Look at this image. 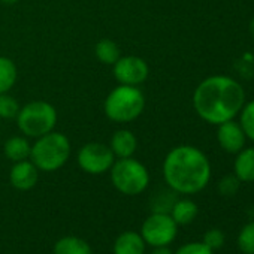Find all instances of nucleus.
I'll use <instances>...</instances> for the list:
<instances>
[{
  "label": "nucleus",
  "mask_w": 254,
  "mask_h": 254,
  "mask_svg": "<svg viewBox=\"0 0 254 254\" xmlns=\"http://www.w3.org/2000/svg\"><path fill=\"white\" fill-rule=\"evenodd\" d=\"M18 112H20V105L12 96L6 93L0 94V118H6V120L17 118Z\"/></svg>",
  "instance_id": "nucleus-22"
},
{
  "label": "nucleus",
  "mask_w": 254,
  "mask_h": 254,
  "mask_svg": "<svg viewBox=\"0 0 254 254\" xmlns=\"http://www.w3.org/2000/svg\"><path fill=\"white\" fill-rule=\"evenodd\" d=\"M233 175L241 183H254V147H244L236 153Z\"/></svg>",
  "instance_id": "nucleus-13"
},
{
  "label": "nucleus",
  "mask_w": 254,
  "mask_h": 254,
  "mask_svg": "<svg viewBox=\"0 0 254 254\" xmlns=\"http://www.w3.org/2000/svg\"><path fill=\"white\" fill-rule=\"evenodd\" d=\"M145 108L144 93L136 85H118L105 99V115L115 123L136 120Z\"/></svg>",
  "instance_id": "nucleus-3"
},
{
  "label": "nucleus",
  "mask_w": 254,
  "mask_h": 254,
  "mask_svg": "<svg viewBox=\"0 0 254 254\" xmlns=\"http://www.w3.org/2000/svg\"><path fill=\"white\" fill-rule=\"evenodd\" d=\"M236 242L244 254H254V221L247 223L239 230Z\"/></svg>",
  "instance_id": "nucleus-21"
},
{
  "label": "nucleus",
  "mask_w": 254,
  "mask_h": 254,
  "mask_svg": "<svg viewBox=\"0 0 254 254\" xmlns=\"http://www.w3.org/2000/svg\"><path fill=\"white\" fill-rule=\"evenodd\" d=\"M151 254H174L172 250L166 245V247H154Z\"/></svg>",
  "instance_id": "nucleus-26"
},
{
  "label": "nucleus",
  "mask_w": 254,
  "mask_h": 254,
  "mask_svg": "<svg viewBox=\"0 0 254 254\" xmlns=\"http://www.w3.org/2000/svg\"><path fill=\"white\" fill-rule=\"evenodd\" d=\"M217 127V141L221 150H224L229 154H236L245 147L247 136L239 123L230 120L218 124Z\"/></svg>",
  "instance_id": "nucleus-10"
},
{
  "label": "nucleus",
  "mask_w": 254,
  "mask_h": 254,
  "mask_svg": "<svg viewBox=\"0 0 254 254\" xmlns=\"http://www.w3.org/2000/svg\"><path fill=\"white\" fill-rule=\"evenodd\" d=\"M96 57L103 64H114L121 56H120V47L112 39H102L96 44L94 48Z\"/></svg>",
  "instance_id": "nucleus-19"
},
{
  "label": "nucleus",
  "mask_w": 254,
  "mask_h": 254,
  "mask_svg": "<svg viewBox=\"0 0 254 254\" xmlns=\"http://www.w3.org/2000/svg\"><path fill=\"white\" fill-rule=\"evenodd\" d=\"M178 233V224L169 212H153L141 227V236L151 247H166L172 244Z\"/></svg>",
  "instance_id": "nucleus-7"
},
{
  "label": "nucleus",
  "mask_w": 254,
  "mask_h": 254,
  "mask_svg": "<svg viewBox=\"0 0 254 254\" xmlns=\"http://www.w3.org/2000/svg\"><path fill=\"white\" fill-rule=\"evenodd\" d=\"M54 254H93L88 242L78 236H64L54 245Z\"/></svg>",
  "instance_id": "nucleus-16"
},
{
  "label": "nucleus",
  "mask_w": 254,
  "mask_h": 254,
  "mask_svg": "<svg viewBox=\"0 0 254 254\" xmlns=\"http://www.w3.org/2000/svg\"><path fill=\"white\" fill-rule=\"evenodd\" d=\"M57 123L56 108L44 100H35L23 108L17 115L18 129L30 138H39L54 130Z\"/></svg>",
  "instance_id": "nucleus-5"
},
{
  "label": "nucleus",
  "mask_w": 254,
  "mask_h": 254,
  "mask_svg": "<svg viewBox=\"0 0 254 254\" xmlns=\"http://www.w3.org/2000/svg\"><path fill=\"white\" fill-rule=\"evenodd\" d=\"M70 156V142L66 135L50 132L39 136L32 145L30 160L32 163L44 172H54L60 169Z\"/></svg>",
  "instance_id": "nucleus-4"
},
{
  "label": "nucleus",
  "mask_w": 254,
  "mask_h": 254,
  "mask_svg": "<svg viewBox=\"0 0 254 254\" xmlns=\"http://www.w3.org/2000/svg\"><path fill=\"white\" fill-rule=\"evenodd\" d=\"M111 151L114 153L115 157L118 159H126V157H132L138 148V141L136 136L130 130H117L112 138H111Z\"/></svg>",
  "instance_id": "nucleus-12"
},
{
  "label": "nucleus",
  "mask_w": 254,
  "mask_h": 254,
  "mask_svg": "<svg viewBox=\"0 0 254 254\" xmlns=\"http://www.w3.org/2000/svg\"><path fill=\"white\" fill-rule=\"evenodd\" d=\"M174 254H214V251L203 242H189L181 245Z\"/></svg>",
  "instance_id": "nucleus-25"
},
{
  "label": "nucleus",
  "mask_w": 254,
  "mask_h": 254,
  "mask_svg": "<svg viewBox=\"0 0 254 254\" xmlns=\"http://www.w3.org/2000/svg\"><path fill=\"white\" fill-rule=\"evenodd\" d=\"M114 76L123 85H139L148 78V64L136 56L120 57L114 64Z\"/></svg>",
  "instance_id": "nucleus-9"
},
{
  "label": "nucleus",
  "mask_w": 254,
  "mask_h": 254,
  "mask_svg": "<svg viewBox=\"0 0 254 254\" xmlns=\"http://www.w3.org/2000/svg\"><path fill=\"white\" fill-rule=\"evenodd\" d=\"M2 3H5V5H14V3H17V2H20V0H0Z\"/></svg>",
  "instance_id": "nucleus-27"
},
{
  "label": "nucleus",
  "mask_w": 254,
  "mask_h": 254,
  "mask_svg": "<svg viewBox=\"0 0 254 254\" xmlns=\"http://www.w3.org/2000/svg\"><path fill=\"white\" fill-rule=\"evenodd\" d=\"M114 254H145V241L133 230L123 232L114 242Z\"/></svg>",
  "instance_id": "nucleus-14"
},
{
  "label": "nucleus",
  "mask_w": 254,
  "mask_h": 254,
  "mask_svg": "<svg viewBox=\"0 0 254 254\" xmlns=\"http://www.w3.org/2000/svg\"><path fill=\"white\" fill-rule=\"evenodd\" d=\"M17 81V66L8 57H0V94L8 93Z\"/></svg>",
  "instance_id": "nucleus-18"
},
{
  "label": "nucleus",
  "mask_w": 254,
  "mask_h": 254,
  "mask_svg": "<svg viewBox=\"0 0 254 254\" xmlns=\"http://www.w3.org/2000/svg\"><path fill=\"white\" fill-rule=\"evenodd\" d=\"M38 171L39 169L32 163V160L17 162L9 172V181L12 187L17 190H21V191L32 190L38 184V180H39Z\"/></svg>",
  "instance_id": "nucleus-11"
},
{
  "label": "nucleus",
  "mask_w": 254,
  "mask_h": 254,
  "mask_svg": "<svg viewBox=\"0 0 254 254\" xmlns=\"http://www.w3.org/2000/svg\"><path fill=\"white\" fill-rule=\"evenodd\" d=\"M239 124L247 136V139L254 142V99L244 103L242 109L239 111Z\"/></svg>",
  "instance_id": "nucleus-20"
},
{
  "label": "nucleus",
  "mask_w": 254,
  "mask_h": 254,
  "mask_svg": "<svg viewBox=\"0 0 254 254\" xmlns=\"http://www.w3.org/2000/svg\"><path fill=\"white\" fill-rule=\"evenodd\" d=\"M169 214L178 226H187L197 217L199 208L190 199H180L174 202Z\"/></svg>",
  "instance_id": "nucleus-15"
},
{
  "label": "nucleus",
  "mask_w": 254,
  "mask_h": 254,
  "mask_svg": "<svg viewBox=\"0 0 254 254\" xmlns=\"http://www.w3.org/2000/svg\"><path fill=\"white\" fill-rule=\"evenodd\" d=\"M163 178L175 193L196 194L202 191L211 180V163L199 148L193 145H178L165 157Z\"/></svg>",
  "instance_id": "nucleus-2"
},
{
  "label": "nucleus",
  "mask_w": 254,
  "mask_h": 254,
  "mask_svg": "<svg viewBox=\"0 0 254 254\" xmlns=\"http://www.w3.org/2000/svg\"><path fill=\"white\" fill-rule=\"evenodd\" d=\"M245 103L244 87L226 75L205 78L193 93V108L208 124L218 126L235 120Z\"/></svg>",
  "instance_id": "nucleus-1"
},
{
  "label": "nucleus",
  "mask_w": 254,
  "mask_h": 254,
  "mask_svg": "<svg viewBox=\"0 0 254 254\" xmlns=\"http://www.w3.org/2000/svg\"><path fill=\"white\" fill-rule=\"evenodd\" d=\"M239 184H241V181L235 175H227V177L220 180L218 191L223 196H233L239 190Z\"/></svg>",
  "instance_id": "nucleus-24"
},
{
  "label": "nucleus",
  "mask_w": 254,
  "mask_h": 254,
  "mask_svg": "<svg viewBox=\"0 0 254 254\" xmlns=\"http://www.w3.org/2000/svg\"><path fill=\"white\" fill-rule=\"evenodd\" d=\"M250 32H251V36L254 38V17H253V20L250 23Z\"/></svg>",
  "instance_id": "nucleus-28"
},
{
  "label": "nucleus",
  "mask_w": 254,
  "mask_h": 254,
  "mask_svg": "<svg viewBox=\"0 0 254 254\" xmlns=\"http://www.w3.org/2000/svg\"><path fill=\"white\" fill-rule=\"evenodd\" d=\"M79 168L91 175H100L111 169L115 162V156L111 148L100 142H88L78 153Z\"/></svg>",
  "instance_id": "nucleus-8"
},
{
  "label": "nucleus",
  "mask_w": 254,
  "mask_h": 254,
  "mask_svg": "<svg viewBox=\"0 0 254 254\" xmlns=\"http://www.w3.org/2000/svg\"><path fill=\"white\" fill-rule=\"evenodd\" d=\"M224 241H226L224 233L220 229H209V230H206L205 235H203V239H202V242L206 247H209L212 251L221 248L223 244H224Z\"/></svg>",
  "instance_id": "nucleus-23"
},
{
  "label": "nucleus",
  "mask_w": 254,
  "mask_h": 254,
  "mask_svg": "<svg viewBox=\"0 0 254 254\" xmlns=\"http://www.w3.org/2000/svg\"><path fill=\"white\" fill-rule=\"evenodd\" d=\"M30 150H32V145L27 142L26 138H21V136H14V138H9L6 142H5V147H3V151H5V156L12 160V162H23V160H27L30 157Z\"/></svg>",
  "instance_id": "nucleus-17"
},
{
  "label": "nucleus",
  "mask_w": 254,
  "mask_h": 254,
  "mask_svg": "<svg viewBox=\"0 0 254 254\" xmlns=\"http://www.w3.org/2000/svg\"><path fill=\"white\" fill-rule=\"evenodd\" d=\"M109 171L114 187L127 196L141 194L150 184L148 169L139 160L132 157L118 159Z\"/></svg>",
  "instance_id": "nucleus-6"
}]
</instances>
